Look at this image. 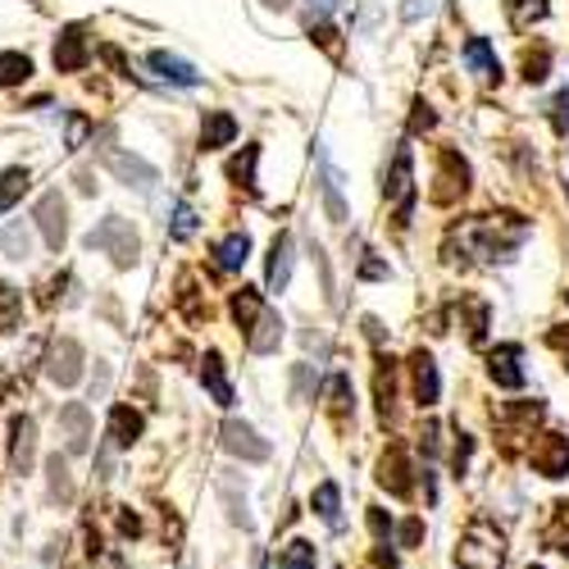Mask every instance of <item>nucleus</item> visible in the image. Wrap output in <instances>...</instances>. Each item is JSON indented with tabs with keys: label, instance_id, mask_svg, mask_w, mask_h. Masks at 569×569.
I'll return each mask as SVG.
<instances>
[{
	"label": "nucleus",
	"instance_id": "1",
	"mask_svg": "<svg viewBox=\"0 0 569 569\" xmlns=\"http://www.w3.org/2000/svg\"><path fill=\"white\" fill-rule=\"evenodd\" d=\"M460 247L469 256H483V260H510V251L529 237V223L519 214H483V219H469L465 228H456Z\"/></svg>",
	"mask_w": 569,
	"mask_h": 569
},
{
	"label": "nucleus",
	"instance_id": "2",
	"mask_svg": "<svg viewBox=\"0 0 569 569\" xmlns=\"http://www.w3.org/2000/svg\"><path fill=\"white\" fill-rule=\"evenodd\" d=\"M456 565L460 569H506V538L497 533V525L473 519L456 547Z\"/></svg>",
	"mask_w": 569,
	"mask_h": 569
},
{
	"label": "nucleus",
	"instance_id": "3",
	"mask_svg": "<svg viewBox=\"0 0 569 569\" xmlns=\"http://www.w3.org/2000/svg\"><path fill=\"white\" fill-rule=\"evenodd\" d=\"M87 247L91 251H106L119 269H132L137 264V251H141V242H137V228L123 219V214H110V219H101L97 228L87 232Z\"/></svg>",
	"mask_w": 569,
	"mask_h": 569
},
{
	"label": "nucleus",
	"instance_id": "4",
	"mask_svg": "<svg viewBox=\"0 0 569 569\" xmlns=\"http://www.w3.org/2000/svg\"><path fill=\"white\" fill-rule=\"evenodd\" d=\"M383 197L397 206V228H406L410 210H415V151H410V141H401L392 151V164L383 173Z\"/></svg>",
	"mask_w": 569,
	"mask_h": 569
},
{
	"label": "nucleus",
	"instance_id": "5",
	"mask_svg": "<svg viewBox=\"0 0 569 569\" xmlns=\"http://www.w3.org/2000/svg\"><path fill=\"white\" fill-rule=\"evenodd\" d=\"M469 192V164H465V156L460 151H451V147H442L438 151V178H433V206H456L460 197Z\"/></svg>",
	"mask_w": 569,
	"mask_h": 569
},
{
	"label": "nucleus",
	"instance_id": "6",
	"mask_svg": "<svg viewBox=\"0 0 569 569\" xmlns=\"http://www.w3.org/2000/svg\"><path fill=\"white\" fill-rule=\"evenodd\" d=\"M32 223L41 228L46 247L60 251V247L69 242V206H64V197H60V192H46V197L32 206Z\"/></svg>",
	"mask_w": 569,
	"mask_h": 569
},
{
	"label": "nucleus",
	"instance_id": "7",
	"mask_svg": "<svg viewBox=\"0 0 569 569\" xmlns=\"http://www.w3.org/2000/svg\"><path fill=\"white\" fill-rule=\"evenodd\" d=\"M82 347L73 338H56L51 351H46V378H51L56 388H73L78 378H82Z\"/></svg>",
	"mask_w": 569,
	"mask_h": 569
},
{
	"label": "nucleus",
	"instance_id": "8",
	"mask_svg": "<svg viewBox=\"0 0 569 569\" xmlns=\"http://www.w3.org/2000/svg\"><path fill=\"white\" fill-rule=\"evenodd\" d=\"M219 442H223V451H232V456H242L247 465H260V460H269V442L251 429V423H242V419H228L223 429H219Z\"/></svg>",
	"mask_w": 569,
	"mask_h": 569
},
{
	"label": "nucleus",
	"instance_id": "9",
	"mask_svg": "<svg viewBox=\"0 0 569 569\" xmlns=\"http://www.w3.org/2000/svg\"><path fill=\"white\" fill-rule=\"evenodd\" d=\"M106 160V169L119 178V182H128V187H137V192H151V187L160 182V173H156V164H147V160H141V156H128V151H106L101 156Z\"/></svg>",
	"mask_w": 569,
	"mask_h": 569
},
{
	"label": "nucleus",
	"instance_id": "10",
	"mask_svg": "<svg viewBox=\"0 0 569 569\" xmlns=\"http://www.w3.org/2000/svg\"><path fill=\"white\" fill-rule=\"evenodd\" d=\"M51 60H56V69H60V73H82V69H87V60H91L87 28L69 23V28L56 37V51H51Z\"/></svg>",
	"mask_w": 569,
	"mask_h": 569
},
{
	"label": "nucleus",
	"instance_id": "11",
	"mask_svg": "<svg viewBox=\"0 0 569 569\" xmlns=\"http://www.w3.org/2000/svg\"><path fill=\"white\" fill-rule=\"evenodd\" d=\"M410 473H415V469H410V456H406V447H397V442H392V447L383 451V460H378V488H388L392 497H401V501H406V497L415 492Z\"/></svg>",
	"mask_w": 569,
	"mask_h": 569
},
{
	"label": "nucleus",
	"instance_id": "12",
	"mask_svg": "<svg viewBox=\"0 0 569 569\" xmlns=\"http://www.w3.org/2000/svg\"><path fill=\"white\" fill-rule=\"evenodd\" d=\"M529 456H533V469L542 479H565L569 473V438L565 433H542Z\"/></svg>",
	"mask_w": 569,
	"mask_h": 569
},
{
	"label": "nucleus",
	"instance_id": "13",
	"mask_svg": "<svg viewBox=\"0 0 569 569\" xmlns=\"http://www.w3.org/2000/svg\"><path fill=\"white\" fill-rule=\"evenodd\" d=\"M141 433H147V415H141L137 406H128V401L110 406V423H106V438H110V447L128 451V447H132Z\"/></svg>",
	"mask_w": 569,
	"mask_h": 569
},
{
	"label": "nucleus",
	"instance_id": "14",
	"mask_svg": "<svg viewBox=\"0 0 569 569\" xmlns=\"http://www.w3.org/2000/svg\"><path fill=\"white\" fill-rule=\"evenodd\" d=\"M410 388H415V401H419L423 410L438 406L442 378H438V360H433L429 351H415V356H410Z\"/></svg>",
	"mask_w": 569,
	"mask_h": 569
},
{
	"label": "nucleus",
	"instance_id": "15",
	"mask_svg": "<svg viewBox=\"0 0 569 569\" xmlns=\"http://www.w3.org/2000/svg\"><path fill=\"white\" fill-rule=\"evenodd\" d=\"M37 460V419L32 415H14L10 419V469L28 473Z\"/></svg>",
	"mask_w": 569,
	"mask_h": 569
},
{
	"label": "nucleus",
	"instance_id": "16",
	"mask_svg": "<svg viewBox=\"0 0 569 569\" xmlns=\"http://www.w3.org/2000/svg\"><path fill=\"white\" fill-rule=\"evenodd\" d=\"M488 373L497 388H525V347L519 342H506L488 356Z\"/></svg>",
	"mask_w": 569,
	"mask_h": 569
},
{
	"label": "nucleus",
	"instance_id": "17",
	"mask_svg": "<svg viewBox=\"0 0 569 569\" xmlns=\"http://www.w3.org/2000/svg\"><path fill=\"white\" fill-rule=\"evenodd\" d=\"M292 260H297L292 237H288V232H278V237H273V247H269V264H264V288H269V292H288V282H292Z\"/></svg>",
	"mask_w": 569,
	"mask_h": 569
},
{
	"label": "nucleus",
	"instance_id": "18",
	"mask_svg": "<svg viewBox=\"0 0 569 569\" xmlns=\"http://www.w3.org/2000/svg\"><path fill=\"white\" fill-rule=\"evenodd\" d=\"M60 429H64V447L69 456H82L91 447V410L82 401H69L60 406Z\"/></svg>",
	"mask_w": 569,
	"mask_h": 569
},
{
	"label": "nucleus",
	"instance_id": "19",
	"mask_svg": "<svg viewBox=\"0 0 569 569\" xmlns=\"http://www.w3.org/2000/svg\"><path fill=\"white\" fill-rule=\"evenodd\" d=\"M319 160V187H323V210L333 223H347V201H342V173L333 169V160H328V151H315Z\"/></svg>",
	"mask_w": 569,
	"mask_h": 569
},
{
	"label": "nucleus",
	"instance_id": "20",
	"mask_svg": "<svg viewBox=\"0 0 569 569\" xmlns=\"http://www.w3.org/2000/svg\"><path fill=\"white\" fill-rule=\"evenodd\" d=\"M147 69H151L160 82H169V87H197V82H201L197 64H187L182 56H169V51H151V56H147Z\"/></svg>",
	"mask_w": 569,
	"mask_h": 569
},
{
	"label": "nucleus",
	"instance_id": "21",
	"mask_svg": "<svg viewBox=\"0 0 569 569\" xmlns=\"http://www.w3.org/2000/svg\"><path fill=\"white\" fill-rule=\"evenodd\" d=\"M465 64H469L473 78L501 82V60H497V51H492L488 37H469V41H465Z\"/></svg>",
	"mask_w": 569,
	"mask_h": 569
},
{
	"label": "nucleus",
	"instance_id": "22",
	"mask_svg": "<svg viewBox=\"0 0 569 569\" xmlns=\"http://www.w3.org/2000/svg\"><path fill=\"white\" fill-rule=\"evenodd\" d=\"M373 401H378V415L392 419L397 415V365L383 356L373 369Z\"/></svg>",
	"mask_w": 569,
	"mask_h": 569
},
{
	"label": "nucleus",
	"instance_id": "23",
	"mask_svg": "<svg viewBox=\"0 0 569 569\" xmlns=\"http://www.w3.org/2000/svg\"><path fill=\"white\" fill-rule=\"evenodd\" d=\"M232 141H237V119L228 110L206 114V123H201V151H219V147H232Z\"/></svg>",
	"mask_w": 569,
	"mask_h": 569
},
{
	"label": "nucleus",
	"instance_id": "24",
	"mask_svg": "<svg viewBox=\"0 0 569 569\" xmlns=\"http://www.w3.org/2000/svg\"><path fill=\"white\" fill-rule=\"evenodd\" d=\"M201 383H206V392L214 397V406H232V383H228V373H223V356H219V351H206V360H201Z\"/></svg>",
	"mask_w": 569,
	"mask_h": 569
},
{
	"label": "nucleus",
	"instance_id": "25",
	"mask_svg": "<svg viewBox=\"0 0 569 569\" xmlns=\"http://www.w3.org/2000/svg\"><path fill=\"white\" fill-rule=\"evenodd\" d=\"M323 406H328V415H333V423H347V419H351L356 397H351V378H347V373H333V378H328Z\"/></svg>",
	"mask_w": 569,
	"mask_h": 569
},
{
	"label": "nucleus",
	"instance_id": "26",
	"mask_svg": "<svg viewBox=\"0 0 569 569\" xmlns=\"http://www.w3.org/2000/svg\"><path fill=\"white\" fill-rule=\"evenodd\" d=\"M310 506H315V515L323 519L328 529H342V488H338L333 479H328V483H319V488H315Z\"/></svg>",
	"mask_w": 569,
	"mask_h": 569
},
{
	"label": "nucleus",
	"instance_id": "27",
	"mask_svg": "<svg viewBox=\"0 0 569 569\" xmlns=\"http://www.w3.org/2000/svg\"><path fill=\"white\" fill-rule=\"evenodd\" d=\"M269 306H264V297L256 292V288H242V292H232V319H237V328H242V338L251 333V328L260 323V315H264Z\"/></svg>",
	"mask_w": 569,
	"mask_h": 569
},
{
	"label": "nucleus",
	"instance_id": "28",
	"mask_svg": "<svg viewBox=\"0 0 569 569\" xmlns=\"http://www.w3.org/2000/svg\"><path fill=\"white\" fill-rule=\"evenodd\" d=\"M278 342H282V319H278L273 310H264L260 323L247 333V347H251L256 356H269V351H278Z\"/></svg>",
	"mask_w": 569,
	"mask_h": 569
},
{
	"label": "nucleus",
	"instance_id": "29",
	"mask_svg": "<svg viewBox=\"0 0 569 569\" xmlns=\"http://www.w3.org/2000/svg\"><path fill=\"white\" fill-rule=\"evenodd\" d=\"M247 260H251V237H247V232H228L223 242L214 247V264L228 269V273H232V269H242Z\"/></svg>",
	"mask_w": 569,
	"mask_h": 569
},
{
	"label": "nucleus",
	"instance_id": "30",
	"mask_svg": "<svg viewBox=\"0 0 569 569\" xmlns=\"http://www.w3.org/2000/svg\"><path fill=\"white\" fill-rule=\"evenodd\" d=\"M0 256L6 260H28L32 256V228L23 219H14L6 232H0Z\"/></svg>",
	"mask_w": 569,
	"mask_h": 569
},
{
	"label": "nucleus",
	"instance_id": "31",
	"mask_svg": "<svg viewBox=\"0 0 569 569\" xmlns=\"http://www.w3.org/2000/svg\"><path fill=\"white\" fill-rule=\"evenodd\" d=\"M256 160H260V147H242L232 160H228V178L237 187H247V192H260V182H256Z\"/></svg>",
	"mask_w": 569,
	"mask_h": 569
},
{
	"label": "nucleus",
	"instance_id": "32",
	"mask_svg": "<svg viewBox=\"0 0 569 569\" xmlns=\"http://www.w3.org/2000/svg\"><path fill=\"white\" fill-rule=\"evenodd\" d=\"M465 333H469V342L473 347H483L488 342V301H479V297H465Z\"/></svg>",
	"mask_w": 569,
	"mask_h": 569
},
{
	"label": "nucleus",
	"instance_id": "33",
	"mask_svg": "<svg viewBox=\"0 0 569 569\" xmlns=\"http://www.w3.org/2000/svg\"><path fill=\"white\" fill-rule=\"evenodd\" d=\"M23 319V292L14 282H0V333H14Z\"/></svg>",
	"mask_w": 569,
	"mask_h": 569
},
{
	"label": "nucleus",
	"instance_id": "34",
	"mask_svg": "<svg viewBox=\"0 0 569 569\" xmlns=\"http://www.w3.org/2000/svg\"><path fill=\"white\" fill-rule=\"evenodd\" d=\"M315 565H319V551L306 538H292L288 547L278 551V569H315Z\"/></svg>",
	"mask_w": 569,
	"mask_h": 569
},
{
	"label": "nucleus",
	"instance_id": "35",
	"mask_svg": "<svg viewBox=\"0 0 569 569\" xmlns=\"http://www.w3.org/2000/svg\"><path fill=\"white\" fill-rule=\"evenodd\" d=\"M32 78V60L23 51H0V87H23Z\"/></svg>",
	"mask_w": 569,
	"mask_h": 569
},
{
	"label": "nucleus",
	"instance_id": "36",
	"mask_svg": "<svg viewBox=\"0 0 569 569\" xmlns=\"http://www.w3.org/2000/svg\"><path fill=\"white\" fill-rule=\"evenodd\" d=\"M197 228H201V214L192 206H187V201H173L169 206V237H173V242H187Z\"/></svg>",
	"mask_w": 569,
	"mask_h": 569
},
{
	"label": "nucleus",
	"instance_id": "37",
	"mask_svg": "<svg viewBox=\"0 0 569 569\" xmlns=\"http://www.w3.org/2000/svg\"><path fill=\"white\" fill-rule=\"evenodd\" d=\"M46 473H51V497L56 501H73V479H69V460L64 456H51V460H46Z\"/></svg>",
	"mask_w": 569,
	"mask_h": 569
},
{
	"label": "nucleus",
	"instance_id": "38",
	"mask_svg": "<svg viewBox=\"0 0 569 569\" xmlns=\"http://www.w3.org/2000/svg\"><path fill=\"white\" fill-rule=\"evenodd\" d=\"M28 192V169L23 164H14V169H6V173H0V206H19V197Z\"/></svg>",
	"mask_w": 569,
	"mask_h": 569
},
{
	"label": "nucleus",
	"instance_id": "39",
	"mask_svg": "<svg viewBox=\"0 0 569 569\" xmlns=\"http://www.w3.org/2000/svg\"><path fill=\"white\" fill-rule=\"evenodd\" d=\"M547 69H551V51H547V46H538V51L525 56V82H542Z\"/></svg>",
	"mask_w": 569,
	"mask_h": 569
},
{
	"label": "nucleus",
	"instance_id": "40",
	"mask_svg": "<svg viewBox=\"0 0 569 569\" xmlns=\"http://www.w3.org/2000/svg\"><path fill=\"white\" fill-rule=\"evenodd\" d=\"M310 37H315V41H319L333 60H342V41H338L342 32H338V28H328V23H310Z\"/></svg>",
	"mask_w": 569,
	"mask_h": 569
},
{
	"label": "nucleus",
	"instance_id": "41",
	"mask_svg": "<svg viewBox=\"0 0 569 569\" xmlns=\"http://www.w3.org/2000/svg\"><path fill=\"white\" fill-rule=\"evenodd\" d=\"M419 538H423V519L419 515H410V519H401V525H397V547H419Z\"/></svg>",
	"mask_w": 569,
	"mask_h": 569
},
{
	"label": "nucleus",
	"instance_id": "42",
	"mask_svg": "<svg viewBox=\"0 0 569 569\" xmlns=\"http://www.w3.org/2000/svg\"><path fill=\"white\" fill-rule=\"evenodd\" d=\"M551 128L565 137L569 132V91H560V97L551 101Z\"/></svg>",
	"mask_w": 569,
	"mask_h": 569
},
{
	"label": "nucleus",
	"instance_id": "43",
	"mask_svg": "<svg viewBox=\"0 0 569 569\" xmlns=\"http://www.w3.org/2000/svg\"><path fill=\"white\" fill-rule=\"evenodd\" d=\"M369 529H373L378 542H388V538H392V515H383V510L373 506V510H369Z\"/></svg>",
	"mask_w": 569,
	"mask_h": 569
},
{
	"label": "nucleus",
	"instance_id": "44",
	"mask_svg": "<svg viewBox=\"0 0 569 569\" xmlns=\"http://www.w3.org/2000/svg\"><path fill=\"white\" fill-rule=\"evenodd\" d=\"M87 132H91L87 114H69V151H78V147H82V141H87Z\"/></svg>",
	"mask_w": 569,
	"mask_h": 569
},
{
	"label": "nucleus",
	"instance_id": "45",
	"mask_svg": "<svg viewBox=\"0 0 569 569\" xmlns=\"http://www.w3.org/2000/svg\"><path fill=\"white\" fill-rule=\"evenodd\" d=\"M338 10V0H306V14H310V23H328V14Z\"/></svg>",
	"mask_w": 569,
	"mask_h": 569
},
{
	"label": "nucleus",
	"instance_id": "46",
	"mask_svg": "<svg viewBox=\"0 0 569 569\" xmlns=\"http://www.w3.org/2000/svg\"><path fill=\"white\" fill-rule=\"evenodd\" d=\"M101 60L114 69V73H123V78H132V69H128V60H123V51L119 46H101Z\"/></svg>",
	"mask_w": 569,
	"mask_h": 569
},
{
	"label": "nucleus",
	"instance_id": "47",
	"mask_svg": "<svg viewBox=\"0 0 569 569\" xmlns=\"http://www.w3.org/2000/svg\"><path fill=\"white\" fill-rule=\"evenodd\" d=\"M429 10H433V0H406V6H401V19H406V23H419Z\"/></svg>",
	"mask_w": 569,
	"mask_h": 569
},
{
	"label": "nucleus",
	"instance_id": "48",
	"mask_svg": "<svg viewBox=\"0 0 569 569\" xmlns=\"http://www.w3.org/2000/svg\"><path fill=\"white\" fill-rule=\"evenodd\" d=\"M438 119H433V110L423 106V101H415V114H410V132H423V128H433Z\"/></svg>",
	"mask_w": 569,
	"mask_h": 569
},
{
	"label": "nucleus",
	"instance_id": "49",
	"mask_svg": "<svg viewBox=\"0 0 569 569\" xmlns=\"http://www.w3.org/2000/svg\"><path fill=\"white\" fill-rule=\"evenodd\" d=\"M469 451H473V438H465V433H460V442H456V451H451L456 473H465V469H469Z\"/></svg>",
	"mask_w": 569,
	"mask_h": 569
},
{
	"label": "nucleus",
	"instance_id": "50",
	"mask_svg": "<svg viewBox=\"0 0 569 569\" xmlns=\"http://www.w3.org/2000/svg\"><path fill=\"white\" fill-rule=\"evenodd\" d=\"M119 533H123V538H137V533H141V519H137L128 506L119 510Z\"/></svg>",
	"mask_w": 569,
	"mask_h": 569
},
{
	"label": "nucleus",
	"instance_id": "51",
	"mask_svg": "<svg viewBox=\"0 0 569 569\" xmlns=\"http://www.w3.org/2000/svg\"><path fill=\"white\" fill-rule=\"evenodd\" d=\"M551 347L565 356V365H569V323L565 328H551Z\"/></svg>",
	"mask_w": 569,
	"mask_h": 569
},
{
	"label": "nucleus",
	"instance_id": "52",
	"mask_svg": "<svg viewBox=\"0 0 569 569\" xmlns=\"http://www.w3.org/2000/svg\"><path fill=\"white\" fill-rule=\"evenodd\" d=\"M360 278H388V264L383 260H365L360 264Z\"/></svg>",
	"mask_w": 569,
	"mask_h": 569
},
{
	"label": "nucleus",
	"instance_id": "53",
	"mask_svg": "<svg viewBox=\"0 0 569 569\" xmlns=\"http://www.w3.org/2000/svg\"><path fill=\"white\" fill-rule=\"evenodd\" d=\"M106 388H110V369L101 365V369H97V383H91V397H106Z\"/></svg>",
	"mask_w": 569,
	"mask_h": 569
},
{
	"label": "nucleus",
	"instance_id": "54",
	"mask_svg": "<svg viewBox=\"0 0 569 569\" xmlns=\"http://www.w3.org/2000/svg\"><path fill=\"white\" fill-rule=\"evenodd\" d=\"M365 333H369V338H373V342H383V323H378V319H373V315H369V319H365Z\"/></svg>",
	"mask_w": 569,
	"mask_h": 569
},
{
	"label": "nucleus",
	"instance_id": "55",
	"mask_svg": "<svg viewBox=\"0 0 569 569\" xmlns=\"http://www.w3.org/2000/svg\"><path fill=\"white\" fill-rule=\"evenodd\" d=\"M556 510H560V525H565V529H569V501H560V506H556Z\"/></svg>",
	"mask_w": 569,
	"mask_h": 569
},
{
	"label": "nucleus",
	"instance_id": "56",
	"mask_svg": "<svg viewBox=\"0 0 569 569\" xmlns=\"http://www.w3.org/2000/svg\"><path fill=\"white\" fill-rule=\"evenodd\" d=\"M264 6H269V10H288V6H292V0H264Z\"/></svg>",
	"mask_w": 569,
	"mask_h": 569
},
{
	"label": "nucleus",
	"instance_id": "57",
	"mask_svg": "<svg viewBox=\"0 0 569 569\" xmlns=\"http://www.w3.org/2000/svg\"><path fill=\"white\" fill-rule=\"evenodd\" d=\"M6 388H10V378H6V373H0V397H6Z\"/></svg>",
	"mask_w": 569,
	"mask_h": 569
},
{
	"label": "nucleus",
	"instance_id": "58",
	"mask_svg": "<svg viewBox=\"0 0 569 569\" xmlns=\"http://www.w3.org/2000/svg\"><path fill=\"white\" fill-rule=\"evenodd\" d=\"M529 569H542V565H529Z\"/></svg>",
	"mask_w": 569,
	"mask_h": 569
},
{
	"label": "nucleus",
	"instance_id": "59",
	"mask_svg": "<svg viewBox=\"0 0 569 569\" xmlns=\"http://www.w3.org/2000/svg\"><path fill=\"white\" fill-rule=\"evenodd\" d=\"M0 210H6V206H0Z\"/></svg>",
	"mask_w": 569,
	"mask_h": 569
}]
</instances>
